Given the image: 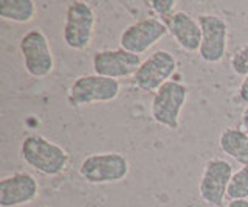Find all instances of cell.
<instances>
[{
    "instance_id": "obj_3",
    "label": "cell",
    "mask_w": 248,
    "mask_h": 207,
    "mask_svg": "<svg viewBox=\"0 0 248 207\" xmlns=\"http://www.w3.org/2000/svg\"><path fill=\"white\" fill-rule=\"evenodd\" d=\"M129 170V160L121 153H96L82 159L79 176L85 182L101 186L126 179Z\"/></svg>"
},
{
    "instance_id": "obj_15",
    "label": "cell",
    "mask_w": 248,
    "mask_h": 207,
    "mask_svg": "<svg viewBox=\"0 0 248 207\" xmlns=\"http://www.w3.org/2000/svg\"><path fill=\"white\" fill-rule=\"evenodd\" d=\"M0 16L16 24H28L36 16V3L33 0H2Z\"/></svg>"
},
{
    "instance_id": "obj_20",
    "label": "cell",
    "mask_w": 248,
    "mask_h": 207,
    "mask_svg": "<svg viewBox=\"0 0 248 207\" xmlns=\"http://www.w3.org/2000/svg\"><path fill=\"white\" fill-rule=\"evenodd\" d=\"M227 207H248V199H232L227 204Z\"/></svg>"
},
{
    "instance_id": "obj_11",
    "label": "cell",
    "mask_w": 248,
    "mask_h": 207,
    "mask_svg": "<svg viewBox=\"0 0 248 207\" xmlns=\"http://www.w3.org/2000/svg\"><path fill=\"white\" fill-rule=\"evenodd\" d=\"M141 63V56L134 55L121 47L115 50H99L92 59L93 72L112 80L134 76Z\"/></svg>"
},
{
    "instance_id": "obj_1",
    "label": "cell",
    "mask_w": 248,
    "mask_h": 207,
    "mask_svg": "<svg viewBox=\"0 0 248 207\" xmlns=\"http://www.w3.org/2000/svg\"><path fill=\"white\" fill-rule=\"evenodd\" d=\"M20 157L28 167L45 176H59L70 165L67 150L39 134H30L22 140Z\"/></svg>"
},
{
    "instance_id": "obj_12",
    "label": "cell",
    "mask_w": 248,
    "mask_h": 207,
    "mask_svg": "<svg viewBox=\"0 0 248 207\" xmlns=\"http://www.w3.org/2000/svg\"><path fill=\"white\" fill-rule=\"evenodd\" d=\"M39 196V184L33 174L17 172L0 181V207H17Z\"/></svg>"
},
{
    "instance_id": "obj_4",
    "label": "cell",
    "mask_w": 248,
    "mask_h": 207,
    "mask_svg": "<svg viewBox=\"0 0 248 207\" xmlns=\"http://www.w3.org/2000/svg\"><path fill=\"white\" fill-rule=\"evenodd\" d=\"M121 84L118 80L106 78L96 73L82 75L76 78L67 92V103L73 108L93 103H107L120 95Z\"/></svg>"
},
{
    "instance_id": "obj_9",
    "label": "cell",
    "mask_w": 248,
    "mask_h": 207,
    "mask_svg": "<svg viewBox=\"0 0 248 207\" xmlns=\"http://www.w3.org/2000/svg\"><path fill=\"white\" fill-rule=\"evenodd\" d=\"M168 33V27L161 19H141L124 28V32L120 36V45L121 49L140 56L154 47Z\"/></svg>"
},
{
    "instance_id": "obj_5",
    "label": "cell",
    "mask_w": 248,
    "mask_h": 207,
    "mask_svg": "<svg viewBox=\"0 0 248 207\" xmlns=\"http://www.w3.org/2000/svg\"><path fill=\"white\" fill-rule=\"evenodd\" d=\"M188 100V87L180 81H168L155 92L151 114L155 123L175 131L180 125V114Z\"/></svg>"
},
{
    "instance_id": "obj_10",
    "label": "cell",
    "mask_w": 248,
    "mask_h": 207,
    "mask_svg": "<svg viewBox=\"0 0 248 207\" xmlns=\"http://www.w3.org/2000/svg\"><path fill=\"white\" fill-rule=\"evenodd\" d=\"M199 24L202 28V44L199 55L209 64L223 59L228 45V25L217 14H200Z\"/></svg>"
},
{
    "instance_id": "obj_8",
    "label": "cell",
    "mask_w": 248,
    "mask_h": 207,
    "mask_svg": "<svg viewBox=\"0 0 248 207\" xmlns=\"http://www.w3.org/2000/svg\"><path fill=\"white\" fill-rule=\"evenodd\" d=\"M232 167L228 160L219 157L209 159L205 164V170L199 184V195L209 206L222 207L227 198L228 186L232 178Z\"/></svg>"
},
{
    "instance_id": "obj_13",
    "label": "cell",
    "mask_w": 248,
    "mask_h": 207,
    "mask_svg": "<svg viewBox=\"0 0 248 207\" xmlns=\"http://www.w3.org/2000/svg\"><path fill=\"white\" fill-rule=\"evenodd\" d=\"M169 34L174 37L180 47L189 53L199 52L202 44V28L199 19H194L191 14L185 11L174 13L165 20Z\"/></svg>"
},
{
    "instance_id": "obj_17",
    "label": "cell",
    "mask_w": 248,
    "mask_h": 207,
    "mask_svg": "<svg viewBox=\"0 0 248 207\" xmlns=\"http://www.w3.org/2000/svg\"><path fill=\"white\" fill-rule=\"evenodd\" d=\"M230 66L236 75L244 76V78L248 75V42L232 53V56L230 59Z\"/></svg>"
},
{
    "instance_id": "obj_7",
    "label": "cell",
    "mask_w": 248,
    "mask_h": 207,
    "mask_svg": "<svg viewBox=\"0 0 248 207\" xmlns=\"http://www.w3.org/2000/svg\"><path fill=\"white\" fill-rule=\"evenodd\" d=\"M177 70V59L168 50H157L147 56L135 75L132 76L135 86L143 92H157L163 84L170 81Z\"/></svg>"
},
{
    "instance_id": "obj_19",
    "label": "cell",
    "mask_w": 248,
    "mask_h": 207,
    "mask_svg": "<svg viewBox=\"0 0 248 207\" xmlns=\"http://www.w3.org/2000/svg\"><path fill=\"white\" fill-rule=\"evenodd\" d=\"M239 98L242 100L245 104H248V75L244 78V81L240 83L239 87Z\"/></svg>"
},
{
    "instance_id": "obj_21",
    "label": "cell",
    "mask_w": 248,
    "mask_h": 207,
    "mask_svg": "<svg viewBox=\"0 0 248 207\" xmlns=\"http://www.w3.org/2000/svg\"><path fill=\"white\" fill-rule=\"evenodd\" d=\"M240 121H242V128H244V131L248 134V106L244 109V112H242V119H240Z\"/></svg>"
},
{
    "instance_id": "obj_16",
    "label": "cell",
    "mask_w": 248,
    "mask_h": 207,
    "mask_svg": "<svg viewBox=\"0 0 248 207\" xmlns=\"http://www.w3.org/2000/svg\"><path fill=\"white\" fill-rule=\"evenodd\" d=\"M227 198L232 199H247L248 198V165H244L237 170L230 181Z\"/></svg>"
},
{
    "instance_id": "obj_18",
    "label": "cell",
    "mask_w": 248,
    "mask_h": 207,
    "mask_svg": "<svg viewBox=\"0 0 248 207\" xmlns=\"http://www.w3.org/2000/svg\"><path fill=\"white\" fill-rule=\"evenodd\" d=\"M149 5L152 11L157 14L158 17H163V22H165L174 14L177 2L175 0H152V2H149Z\"/></svg>"
},
{
    "instance_id": "obj_2",
    "label": "cell",
    "mask_w": 248,
    "mask_h": 207,
    "mask_svg": "<svg viewBox=\"0 0 248 207\" xmlns=\"http://www.w3.org/2000/svg\"><path fill=\"white\" fill-rule=\"evenodd\" d=\"M96 16L95 11L82 0H75L65 11V22L62 37L68 49L75 52H84L90 47L95 34Z\"/></svg>"
},
{
    "instance_id": "obj_14",
    "label": "cell",
    "mask_w": 248,
    "mask_h": 207,
    "mask_svg": "<svg viewBox=\"0 0 248 207\" xmlns=\"http://www.w3.org/2000/svg\"><path fill=\"white\" fill-rule=\"evenodd\" d=\"M219 147L236 162L248 165V134L239 128L223 129L219 137Z\"/></svg>"
},
{
    "instance_id": "obj_6",
    "label": "cell",
    "mask_w": 248,
    "mask_h": 207,
    "mask_svg": "<svg viewBox=\"0 0 248 207\" xmlns=\"http://www.w3.org/2000/svg\"><path fill=\"white\" fill-rule=\"evenodd\" d=\"M19 50L23 59V67L30 76L45 78L54 69V56L48 37L41 28H31L22 36Z\"/></svg>"
}]
</instances>
